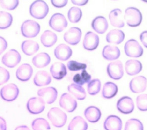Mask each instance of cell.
I'll list each match as a JSON object with an SVG mask.
<instances>
[{
  "instance_id": "32",
  "label": "cell",
  "mask_w": 147,
  "mask_h": 130,
  "mask_svg": "<svg viewBox=\"0 0 147 130\" xmlns=\"http://www.w3.org/2000/svg\"><path fill=\"white\" fill-rule=\"evenodd\" d=\"M117 85L112 82H107L103 86L102 94L103 98L110 99L114 97L117 94Z\"/></svg>"
},
{
  "instance_id": "45",
  "label": "cell",
  "mask_w": 147,
  "mask_h": 130,
  "mask_svg": "<svg viewBox=\"0 0 147 130\" xmlns=\"http://www.w3.org/2000/svg\"><path fill=\"white\" fill-rule=\"evenodd\" d=\"M7 46V43L6 40L0 36V55L6 50Z\"/></svg>"
},
{
  "instance_id": "20",
  "label": "cell",
  "mask_w": 147,
  "mask_h": 130,
  "mask_svg": "<svg viewBox=\"0 0 147 130\" xmlns=\"http://www.w3.org/2000/svg\"><path fill=\"white\" fill-rule=\"evenodd\" d=\"M50 72L52 76L56 80H61L67 75L65 65L59 62L53 63L50 68Z\"/></svg>"
},
{
  "instance_id": "7",
  "label": "cell",
  "mask_w": 147,
  "mask_h": 130,
  "mask_svg": "<svg viewBox=\"0 0 147 130\" xmlns=\"http://www.w3.org/2000/svg\"><path fill=\"white\" fill-rule=\"evenodd\" d=\"M21 56L20 53L15 49H10L6 52L2 58V62L8 68H14L20 63Z\"/></svg>"
},
{
  "instance_id": "38",
  "label": "cell",
  "mask_w": 147,
  "mask_h": 130,
  "mask_svg": "<svg viewBox=\"0 0 147 130\" xmlns=\"http://www.w3.org/2000/svg\"><path fill=\"white\" fill-rule=\"evenodd\" d=\"M124 130H144V126L138 119H130L126 122Z\"/></svg>"
},
{
  "instance_id": "24",
  "label": "cell",
  "mask_w": 147,
  "mask_h": 130,
  "mask_svg": "<svg viewBox=\"0 0 147 130\" xmlns=\"http://www.w3.org/2000/svg\"><path fill=\"white\" fill-rule=\"evenodd\" d=\"M142 68V64L138 60L131 59L125 63V71L129 76H134L139 73Z\"/></svg>"
},
{
  "instance_id": "9",
  "label": "cell",
  "mask_w": 147,
  "mask_h": 130,
  "mask_svg": "<svg viewBox=\"0 0 147 130\" xmlns=\"http://www.w3.org/2000/svg\"><path fill=\"white\" fill-rule=\"evenodd\" d=\"M107 73L112 79H121L123 76V68L121 61L117 60L109 63L107 66Z\"/></svg>"
},
{
  "instance_id": "30",
  "label": "cell",
  "mask_w": 147,
  "mask_h": 130,
  "mask_svg": "<svg viewBox=\"0 0 147 130\" xmlns=\"http://www.w3.org/2000/svg\"><path fill=\"white\" fill-rule=\"evenodd\" d=\"M41 44L45 47L52 46L57 41V37L53 31L47 30L41 36L40 38Z\"/></svg>"
},
{
  "instance_id": "4",
  "label": "cell",
  "mask_w": 147,
  "mask_h": 130,
  "mask_svg": "<svg viewBox=\"0 0 147 130\" xmlns=\"http://www.w3.org/2000/svg\"><path fill=\"white\" fill-rule=\"evenodd\" d=\"M22 36L26 38H33L38 35L40 30V25L36 21L31 19L25 21L21 27Z\"/></svg>"
},
{
  "instance_id": "23",
  "label": "cell",
  "mask_w": 147,
  "mask_h": 130,
  "mask_svg": "<svg viewBox=\"0 0 147 130\" xmlns=\"http://www.w3.org/2000/svg\"><path fill=\"white\" fill-rule=\"evenodd\" d=\"M119 49L113 45H106L102 50V56L103 58L109 61L117 60L120 56Z\"/></svg>"
},
{
  "instance_id": "8",
  "label": "cell",
  "mask_w": 147,
  "mask_h": 130,
  "mask_svg": "<svg viewBox=\"0 0 147 130\" xmlns=\"http://www.w3.org/2000/svg\"><path fill=\"white\" fill-rule=\"evenodd\" d=\"M49 25L53 30L57 32H61L67 26L68 22L63 14L55 13L51 17Z\"/></svg>"
},
{
  "instance_id": "40",
  "label": "cell",
  "mask_w": 147,
  "mask_h": 130,
  "mask_svg": "<svg viewBox=\"0 0 147 130\" xmlns=\"http://www.w3.org/2000/svg\"><path fill=\"white\" fill-rule=\"evenodd\" d=\"M136 104L138 109L141 111H147V94H141L136 99Z\"/></svg>"
},
{
  "instance_id": "28",
  "label": "cell",
  "mask_w": 147,
  "mask_h": 130,
  "mask_svg": "<svg viewBox=\"0 0 147 130\" xmlns=\"http://www.w3.org/2000/svg\"><path fill=\"white\" fill-rule=\"evenodd\" d=\"M51 62V57L47 53L42 52L37 54L32 58L33 64L38 68H44Z\"/></svg>"
},
{
  "instance_id": "16",
  "label": "cell",
  "mask_w": 147,
  "mask_h": 130,
  "mask_svg": "<svg viewBox=\"0 0 147 130\" xmlns=\"http://www.w3.org/2000/svg\"><path fill=\"white\" fill-rule=\"evenodd\" d=\"M99 43L98 36L92 32L88 31L84 36L83 45L85 49L88 50H94L98 47Z\"/></svg>"
},
{
  "instance_id": "2",
  "label": "cell",
  "mask_w": 147,
  "mask_h": 130,
  "mask_svg": "<svg viewBox=\"0 0 147 130\" xmlns=\"http://www.w3.org/2000/svg\"><path fill=\"white\" fill-rule=\"evenodd\" d=\"M124 19L128 26L136 27L141 24L142 16L138 9L134 7H129L125 11Z\"/></svg>"
},
{
  "instance_id": "48",
  "label": "cell",
  "mask_w": 147,
  "mask_h": 130,
  "mask_svg": "<svg viewBox=\"0 0 147 130\" xmlns=\"http://www.w3.org/2000/svg\"><path fill=\"white\" fill-rule=\"evenodd\" d=\"M7 126L5 120L0 116V130H6Z\"/></svg>"
},
{
  "instance_id": "15",
  "label": "cell",
  "mask_w": 147,
  "mask_h": 130,
  "mask_svg": "<svg viewBox=\"0 0 147 130\" xmlns=\"http://www.w3.org/2000/svg\"><path fill=\"white\" fill-rule=\"evenodd\" d=\"M117 108L121 113L123 114H129L134 110V102L131 97L123 96L120 98L117 101Z\"/></svg>"
},
{
  "instance_id": "31",
  "label": "cell",
  "mask_w": 147,
  "mask_h": 130,
  "mask_svg": "<svg viewBox=\"0 0 147 130\" xmlns=\"http://www.w3.org/2000/svg\"><path fill=\"white\" fill-rule=\"evenodd\" d=\"M87 123L80 116L74 117L68 127V130H87Z\"/></svg>"
},
{
  "instance_id": "19",
  "label": "cell",
  "mask_w": 147,
  "mask_h": 130,
  "mask_svg": "<svg viewBox=\"0 0 147 130\" xmlns=\"http://www.w3.org/2000/svg\"><path fill=\"white\" fill-rule=\"evenodd\" d=\"M33 74V68L29 64H23L16 71V77L20 81H28Z\"/></svg>"
},
{
  "instance_id": "35",
  "label": "cell",
  "mask_w": 147,
  "mask_h": 130,
  "mask_svg": "<svg viewBox=\"0 0 147 130\" xmlns=\"http://www.w3.org/2000/svg\"><path fill=\"white\" fill-rule=\"evenodd\" d=\"M13 22V17L8 12L0 11V29H5L11 25Z\"/></svg>"
},
{
  "instance_id": "13",
  "label": "cell",
  "mask_w": 147,
  "mask_h": 130,
  "mask_svg": "<svg viewBox=\"0 0 147 130\" xmlns=\"http://www.w3.org/2000/svg\"><path fill=\"white\" fill-rule=\"evenodd\" d=\"M59 105L68 112H72L77 107V101L69 94L64 93L60 96Z\"/></svg>"
},
{
  "instance_id": "34",
  "label": "cell",
  "mask_w": 147,
  "mask_h": 130,
  "mask_svg": "<svg viewBox=\"0 0 147 130\" xmlns=\"http://www.w3.org/2000/svg\"><path fill=\"white\" fill-rule=\"evenodd\" d=\"M91 76L86 70H83L80 73H76L73 77V81L75 84L79 85H83L86 83H88L91 81Z\"/></svg>"
},
{
  "instance_id": "18",
  "label": "cell",
  "mask_w": 147,
  "mask_h": 130,
  "mask_svg": "<svg viewBox=\"0 0 147 130\" xmlns=\"http://www.w3.org/2000/svg\"><path fill=\"white\" fill-rule=\"evenodd\" d=\"M103 127L105 130H121L122 122L118 116L110 115L105 119Z\"/></svg>"
},
{
  "instance_id": "39",
  "label": "cell",
  "mask_w": 147,
  "mask_h": 130,
  "mask_svg": "<svg viewBox=\"0 0 147 130\" xmlns=\"http://www.w3.org/2000/svg\"><path fill=\"white\" fill-rule=\"evenodd\" d=\"M101 82L98 79H93L91 80L87 85L88 93L91 95H95L98 93L100 90Z\"/></svg>"
},
{
  "instance_id": "26",
  "label": "cell",
  "mask_w": 147,
  "mask_h": 130,
  "mask_svg": "<svg viewBox=\"0 0 147 130\" xmlns=\"http://www.w3.org/2000/svg\"><path fill=\"white\" fill-rule=\"evenodd\" d=\"M33 82L38 86L48 85L51 82V76L47 71L40 70L36 73Z\"/></svg>"
},
{
  "instance_id": "33",
  "label": "cell",
  "mask_w": 147,
  "mask_h": 130,
  "mask_svg": "<svg viewBox=\"0 0 147 130\" xmlns=\"http://www.w3.org/2000/svg\"><path fill=\"white\" fill-rule=\"evenodd\" d=\"M68 90L79 100H83L86 97V92L82 86L76 84H71L68 85Z\"/></svg>"
},
{
  "instance_id": "6",
  "label": "cell",
  "mask_w": 147,
  "mask_h": 130,
  "mask_svg": "<svg viewBox=\"0 0 147 130\" xmlns=\"http://www.w3.org/2000/svg\"><path fill=\"white\" fill-rule=\"evenodd\" d=\"M18 94L19 89L16 84L13 83L5 85L0 90L1 98L6 101H13L15 100Z\"/></svg>"
},
{
  "instance_id": "44",
  "label": "cell",
  "mask_w": 147,
  "mask_h": 130,
  "mask_svg": "<svg viewBox=\"0 0 147 130\" xmlns=\"http://www.w3.org/2000/svg\"><path fill=\"white\" fill-rule=\"evenodd\" d=\"M68 2L67 0H52V4L56 7L61 8L65 6Z\"/></svg>"
},
{
  "instance_id": "1",
  "label": "cell",
  "mask_w": 147,
  "mask_h": 130,
  "mask_svg": "<svg viewBox=\"0 0 147 130\" xmlns=\"http://www.w3.org/2000/svg\"><path fill=\"white\" fill-rule=\"evenodd\" d=\"M47 117L52 125L57 128L63 127L67 119L66 113L57 107L51 108L47 113Z\"/></svg>"
},
{
  "instance_id": "36",
  "label": "cell",
  "mask_w": 147,
  "mask_h": 130,
  "mask_svg": "<svg viewBox=\"0 0 147 130\" xmlns=\"http://www.w3.org/2000/svg\"><path fill=\"white\" fill-rule=\"evenodd\" d=\"M33 130H49L51 127L49 123L44 118H37L32 123Z\"/></svg>"
},
{
  "instance_id": "17",
  "label": "cell",
  "mask_w": 147,
  "mask_h": 130,
  "mask_svg": "<svg viewBox=\"0 0 147 130\" xmlns=\"http://www.w3.org/2000/svg\"><path fill=\"white\" fill-rule=\"evenodd\" d=\"M54 54L56 58L61 61H66L72 54V49L65 44H61L56 47L54 50Z\"/></svg>"
},
{
  "instance_id": "10",
  "label": "cell",
  "mask_w": 147,
  "mask_h": 130,
  "mask_svg": "<svg viewBox=\"0 0 147 130\" xmlns=\"http://www.w3.org/2000/svg\"><path fill=\"white\" fill-rule=\"evenodd\" d=\"M37 94L45 103L51 104L56 100L57 97V91L54 87L49 86L39 89L37 92Z\"/></svg>"
},
{
  "instance_id": "12",
  "label": "cell",
  "mask_w": 147,
  "mask_h": 130,
  "mask_svg": "<svg viewBox=\"0 0 147 130\" xmlns=\"http://www.w3.org/2000/svg\"><path fill=\"white\" fill-rule=\"evenodd\" d=\"M82 31L78 27H72L64 34V41L71 45H77L80 41Z\"/></svg>"
},
{
  "instance_id": "21",
  "label": "cell",
  "mask_w": 147,
  "mask_h": 130,
  "mask_svg": "<svg viewBox=\"0 0 147 130\" xmlns=\"http://www.w3.org/2000/svg\"><path fill=\"white\" fill-rule=\"evenodd\" d=\"M91 26L96 33L103 34L107 30L109 24L107 19L104 17L98 16L92 20Z\"/></svg>"
},
{
  "instance_id": "11",
  "label": "cell",
  "mask_w": 147,
  "mask_h": 130,
  "mask_svg": "<svg viewBox=\"0 0 147 130\" xmlns=\"http://www.w3.org/2000/svg\"><path fill=\"white\" fill-rule=\"evenodd\" d=\"M26 108L30 113L38 114L44 110L45 103L40 97H33L28 101Z\"/></svg>"
},
{
  "instance_id": "3",
  "label": "cell",
  "mask_w": 147,
  "mask_h": 130,
  "mask_svg": "<svg viewBox=\"0 0 147 130\" xmlns=\"http://www.w3.org/2000/svg\"><path fill=\"white\" fill-rule=\"evenodd\" d=\"M48 11V6L43 1H36L33 2L29 8L30 14L33 18L38 19L44 18Z\"/></svg>"
},
{
  "instance_id": "49",
  "label": "cell",
  "mask_w": 147,
  "mask_h": 130,
  "mask_svg": "<svg viewBox=\"0 0 147 130\" xmlns=\"http://www.w3.org/2000/svg\"><path fill=\"white\" fill-rule=\"evenodd\" d=\"M15 130H30L29 129V128L25 125H20V126H18L16 128Z\"/></svg>"
},
{
  "instance_id": "22",
  "label": "cell",
  "mask_w": 147,
  "mask_h": 130,
  "mask_svg": "<svg viewBox=\"0 0 147 130\" xmlns=\"http://www.w3.org/2000/svg\"><path fill=\"white\" fill-rule=\"evenodd\" d=\"M109 19L111 25L117 27H122L125 26L122 11L119 9L112 10L109 14Z\"/></svg>"
},
{
  "instance_id": "46",
  "label": "cell",
  "mask_w": 147,
  "mask_h": 130,
  "mask_svg": "<svg viewBox=\"0 0 147 130\" xmlns=\"http://www.w3.org/2000/svg\"><path fill=\"white\" fill-rule=\"evenodd\" d=\"M140 38L143 45L147 48V31H142L140 35Z\"/></svg>"
},
{
  "instance_id": "37",
  "label": "cell",
  "mask_w": 147,
  "mask_h": 130,
  "mask_svg": "<svg viewBox=\"0 0 147 130\" xmlns=\"http://www.w3.org/2000/svg\"><path fill=\"white\" fill-rule=\"evenodd\" d=\"M68 18L69 21L72 23L78 22L82 15V12L80 8L77 7H72L68 11Z\"/></svg>"
},
{
  "instance_id": "41",
  "label": "cell",
  "mask_w": 147,
  "mask_h": 130,
  "mask_svg": "<svg viewBox=\"0 0 147 130\" xmlns=\"http://www.w3.org/2000/svg\"><path fill=\"white\" fill-rule=\"evenodd\" d=\"M68 69L70 71H78L80 70H85L87 68V65L83 63H80L76 61L71 60L67 64Z\"/></svg>"
},
{
  "instance_id": "42",
  "label": "cell",
  "mask_w": 147,
  "mask_h": 130,
  "mask_svg": "<svg viewBox=\"0 0 147 130\" xmlns=\"http://www.w3.org/2000/svg\"><path fill=\"white\" fill-rule=\"evenodd\" d=\"M19 4V1L17 0H1V6L9 10H12L15 9Z\"/></svg>"
},
{
  "instance_id": "29",
  "label": "cell",
  "mask_w": 147,
  "mask_h": 130,
  "mask_svg": "<svg viewBox=\"0 0 147 130\" xmlns=\"http://www.w3.org/2000/svg\"><path fill=\"white\" fill-rule=\"evenodd\" d=\"M21 49L23 53L27 56H32L39 49L38 44L32 40H26L22 42Z\"/></svg>"
},
{
  "instance_id": "14",
  "label": "cell",
  "mask_w": 147,
  "mask_h": 130,
  "mask_svg": "<svg viewBox=\"0 0 147 130\" xmlns=\"http://www.w3.org/2000/svg\"><path fill=\"white\" fill-rule=\"evenodd\" d=\"M146 86L147 79L143 76L134 77L129 83V87L131 91L135 93L143 92L145 90Z\"/></svg>"
},
{
  "instance_id": "43",
  "label": "cell",
  "mask_w": 147,
  "mask_h": 130,
  "mask_svg": "<svg viewBox=\"0 0 147 130\" xmlns=\"http://www.w3.org/2000/svg\"><path fill=\"white\" fill-rule=\"evenodd\" d=\"M10 78V73L5 68L0 66V85L8 81Z\"/></svg>"
},
{
  "instance_id": "27",
  "label": "cell",
  "mask_w": 147,
  "mask_h": 130,
  "mask_svg": "<svg viewBox=\"0 0 147 130\" xmlns=\"http://www.w3.org/2000/svg\"><path fill=\"white\" fill-rule=\"evenodd\" d=\"M84 115L89 122L96 123L100 119L101 112L98 108L94 106H90L85 109Z\"/></svg>"
},
{
  "instance_id": "47",
  "label": "cell",
  "mask_w": 147,
  "mask_h": 130,
  "mask_svg": "<svg viewBox=\"0 0 147 130\" xmlns=\"http://www.w3.org/2000/svg\"><path fill=\"white\" fill-rule=\"evenodd\" d=\"M71 2H72L73 4L76 5H78V6H83L86 5L87 2L88 1H85V0H72Z\"/></svg>"
},
{
  "instance_id": "5",
  "label": "cell",
  "mask_w": 147,
  "mask_h": 130,
  "mask_svg": "<svg viewBox=\"0 0 147 130\" xmlns=\"http://www.w3.org/2000/svg\"><path fill=\"white\" fill-rule=\"evenodd\" d=\"M125 54L130 57H140L143 54V49L138 42L134 39L128 40L125 44Z\"/></svg>"
},
{
  "instance_id": "25",
  "label": "cell",
  "mask_w": 147,
  "mask_h": 130,
  "mask_svg": "<svg viewBox=\"0 0 147 130\" xmlns=\"http://www.w3.org/2000/svg\"><path fill=\"white\" fill-rule=\"evenodd\" d=\"M125 38L124 33L118 29H113L110 30L106 35V41L110 44H121Z\"/></svg>"
}]
</instances>
